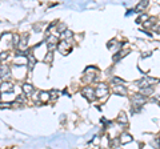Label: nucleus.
Instances as JSON below:
<instances>
[{
    "mask_svg": "<svg viewBox=\"0 0 160 149\" xmlns=\"http://www.w3.org/2000/svg\"><path fill=\"white\" fill-rule=\"evenodd\" d=\"M131 101H132V105L133 108H136V109H140L143 105L147 103V97L143 96L141 93H135L132 96V99H131Z\"/></svg>",
    "mask_w": 160,
    "mask_h": 149,
    "instance_id": "nucleus-1",
    "label": "nucleus"
},
{
    "mask_svg": "<svg viewBox=\"0 0 160 149\" xmlns=\"http://www.w3.org/2000/svg\"><path fill=\"white\" fill-rule=\"evenodd\" d=\"M158 83V79H154V77H148V76H144L143 79H140L139 81L136 83V85L139 87L140 89H144V88H148V87H152V84H156Z\"/></svg>",
    "mask_w": 160,
    "mask_h": 149,
    "instance_id": "nucleus-2",
    "label": "nucleus"
},
{
    "mask_svg": "<svg viewBox=\"0 0 160 149\" xmlns=\"http://www.w3.org/2000/svg\"><path fill=\"white\" fill-rule=\"evenodd\" d=\"M11 68L9 65L7 64H2L0 65V79L3 80V81H8V79L11 77Z\"/></svg>",
    "mask_w": 160,
    "mask_h": 149,
    "instance_id": "nucleus-3",
    "label": "nucleus"
},
{
    "mask_svg": "<svg viewBox=\"0 0 160 149\" xmlns=\"http://www.w3.org/2000/svg\"><path fill=\"white\" fill-rule=\"evenodd\" d=\"M57 45H59V37L55 35H49L48 37H47V47H48V51L52 52L55 48H57Z\"/></svg>",
    "mask_w": 160,
    "mask_h": 149,
    "instance_id": "nucleus-4",
    "label": "nucleus"
},
{
    "mask_svg": "<svg viewBox=\"0 0 160 149\" xmlns=\"http://www.w3.org/2000/svg\"><path fill=\"white\" fill-rule=\"evenodd\" d=\"M82 94L89 101H93V100H95V97H96L95 89H93L92 87H84V88L82 89Z\"/></svg>",
    "mask_w": 160,
    "mask_h": 149,
    "instance_id": "nucleus-5",
    "label": "nucleus"
},
{
    "mask_svg": "<svg viewBox=\"0 0 160 149\" xmlns=\"http://www.w3.org/2000/svg\"><path fill=\"white\" fill-rule=\"evenodd\" d=\"M28 39H30V35H28V34H23V35H21L17 49L23 51V52H27V51H28Z\"/></svg>",
    "mask_w": 160,
    "mask_h": 149,
    "instance_id": "nucleus-6",
    "label": "nucleus"
},
{
    "mask_svg": "<svg viewBox=\"0 0 160 149\" xmlns=\"http://www.w3.org/2000/svg\"><path fill=\"white\" fill-rule=\"evenodd\" d=\"M57 51H59L61 55H68V53L71 52L70 43H68L67 40H61V41L59 43V45H57Z\"/></svg>",
    "mask_w": 160,
    "mask_h": 149,
    "instance_id": "nucleus-7",
    "label": "nucleus"
},
{
    "mask_svg": "<svg viewBox=\"0 0 160 149\" xmlns=\"http://www.w3.org/2000/svg\"><path fill=\"white\" fill-rule=\"evenodd\" d=\"M96 97H105L108 94V87L105 84H99L95 89Z\"/></svg>",
    "mask_w": 160,
    "mask_h": 149,
    "instance_id": "nucleus-8",
    "label": "nucleus"
},
{
    "mask_svg": "<svg viewBox=\"0 0 160 149\" xmlns=\"http://www.w3.org/2000/svg\"><path fill=\"white\" fill-rule=\"evenodd\" d=\"M0 92H2V93L13 92V84H12V83H9V81H3L2 84H0Z\"/></svg>",
    "mask_w": 160,
    "mask_h": 149,
    "instance_id": "nucleus-9",
    "label": "nucleus"
},
{
    "mask_svg": "<svg viewBox=\"0 0 160 149\" xmlns=\"http://www.w3.org/2000/svg\"><path fill=\"white\" fill-rule=\"evenodd\" d=\"M112 92L116 93V94H120V96H125L127 94V88L123 85H114V88H112Z\"/></svg>",
    "mask_w": 160,
    "mask_h": 149,
    "instance_id": "nucleus-10",
    "label": "nucleus"
},
{
    "mask_svg": "<svg viewBox=\"0 0 160 149\" xmlns=\"http://www.w3.org/2000/svg\"><path fill=\"white\" fill-rule=\"evenodd\" d=\"M21 89H23V94H25V96H31V94L35 92L34 87L31 84H27V83H24L23 87H21Z\"/></svg>",
    "mask_w": 160,
    "mask_h": 149,
    "instance_id": "nucleus-11",
    "label": "nucleus"
},
{
    "mask_svg": "<svg viewBox=\"0 0 160 149\" xmlns=\"http://www.w3.org/2000/svg\"><path fill=\"white\" fill-rule=\"evenodd\" d=\"M132 140H133L132 136H131L129 133H127V132L122 133V136H120V143H122V144H128V143H131Z\"/></svg>",
    "mask_w": 160,
    "mask_h": 149,
    "instance_id": "nucleus-12",
    "label": "nucleus"
},
{
    "mask_svg": "<svg viewBox=\"0 0 160 149\" xmlns=\"http://www.w3.org/2000/svg\"><path fill=\"white\" fill-rule=\"evenodd\" d=\"M123 45V43H118L116 40H111V41H108V44H107V48L108 49H112V51H115V49H118L120 48V47Z\"/></svg>",
    "mask_w": 160,
    "mask_h": 149,
    "instance_id": "nucleus-13",
    "label": "nucleus"
},
{
    "mask_svg": "<svg viewBox=\"0 0 160 149\" xmlns=\"http://www.w3.org/2000/svg\"><path fill=\"white\" fill-rule=\"evenodd\" d=\"M127 53H129V49H124V51H120V52H118L116 53V55L112 57V60L115 61V63H118V61L120 60V59H123V57H124Z\"/></svg>",
    "mask_w": 160,
    "mask_h": 149,
    "instance_id": "nucleus-14",
    "label": "nucleus"
},
{
    "mask_svg": "<svg viewBox=\"0 0 160 149\" xmlns=\"http://www.w3.org/2000/svg\"><path fill=\"white\" fill-rule=\"evenodd\" d=\"M118 122L119 124H123V125H127L128 124V119H127V115L124 112H120L119 116H118Z\"/></svg>",
    "mask_w": 160,
    "mask_h": 149,
    "instance_id": "nucleus-15",
    "label": "nucleus"
},
{
    "mask_svg": "<svg viewBox=\"0 0 160 149\" xmlns=\"http://www.w3.org/2000/svg\"><path fill=\"white\" fill-rule=\"evenodd\" d=\"M148 5V2H140L139 4H137L136 7H135V12H137V13H140L141 11H144L145 9V7Z\"/></svg>",
    "mask_w": 160,
    "mask_h": 149,
    "instance_id": "nucleus-16",
    "label": "nucleus"
},
{
    "mask_svg": "<svg viewBox=\"0 0 160 149\" xmlns=\"http://www.w3.org/2000/svg\"><path fill=\"white\" fill-rule=\"evenodd\" d=\"M65 31H67V25H65L64 23H60V24H57V25H56V32H57L59 35L64 34Z\"/></svg>",
    "mask_w": 160,
    "mask_h": 149,
    "instance_id": "nucleus-17",
    "label": "nucleus"
},
{
    "mask_svg": "<svg viewBox=\"0 0 160 149\" xmlns=\"http://www.w3.org/2000/svg\"><path fill=\"white\" fill-rule=\"evenodd\" d=\"M60 37L63 39V40H67V41H68V39L74 37V34H72V31H70V30H67V31L64 32V34H61V35H60Z\"/></svg>",
    "mask_w": 160,
    "mask_h": 149,
    "instance_id": "nucleus-18",
    "label": "nucleus"
},
{
    "mask_svg": "<svg viewBox=\"0 0 160 149\" xmlns=\"http://www.w3.org/2000/svg\"><path fill=\"white\" fill-rule=\"evenodd\" d=\"M140 93L143 94V96L147 97L148 94L154 93V87H148V88H144V89H140Z\"/></svg>",
    "mask_w": 160,
    "mask_h": 149,
    "instance_id": "nucleus-19",
    "label": "nucleus"
},
{
    "mask_svg": "<svg viewBox=\"0 0 160 149\" xmlns=\"http://www.w3.org/2000/svg\"><path fill=\"white\" fill-rule=\"evenodd\" d=\"M111 83L114 85H123V84H124V80L120 79V77H116V76H115V77L111 79Z\"/></svg>",
    "mask_w": 160,
    "mask_h": 149,
    "instance_id": "nucleus-20",
    "label": "nucleus"
},
{
    "mask_svg": "<svg viewBox=\"0 0 160 149\" xmlns=\"http://www.w3.org/2000/svg\"><path fill=\"white\" fill-rule=\"evenodd\" d=\"M120 144H122V143H120V139H112V140L110 141V147H111L112 149H116Z\"/></svg>",
    "mask_w": 160,
    "mask_h": 149,
    "instance_id": "nucleus-21",
    "label": "nucleus"
},
{
    "mask_svg": "<svg viewBox=\"0 0 160 149\" xmlns=\"http://www.w3.org/2000/svg\"><path fill=\"white\" fill-rule=\"evenodd\" d=\"M57 97H59V92H57L56 89H51L49 90V100H56Z\"/></svg>",
    "mask_w": 160,
    "mask_h": 149,
    "instance_id": "nucleus-22",
    "label": "nucleus"
},
{
    "mask_svg": "<svg viewBox=\"0 0 160 149\" xmlns=\"http://www.w3.org/2000/svg\"><path fill=\"white\" fill-rule=\"evenodd\" d=\"M148 19H150V16H148V15H145V13H141V15L136 19V23H137V24H140L141 21H144V23H145V21H147Z\"/></svg>",
    "mask_w": 160,
    "mask_h": 149,
    "instance_id": "nucleus-23",
    "label": "nucleus"
},
{
    "mask_svg": "<svg viewBox=\"0 0 160 149\" xmlns=\"http://www.w3.org/2000/svg\"><path fill=\"white\" fill-rule=\"evenodd\" d=\"M8 55H9L8 52H2V53H0V63L4 64V61L8 59Z\"/></svg>",
    "mask_w": 160,
    "mask_h": 149,
    "instance_id": "nucleus-24",
    "label": "nucleus"
},
{
    "mask_svg": "<svg viewBox=\"0 0 160 149\" xmlns=\"http://www.w3.org/2000/svg\"><path fill=\"white\" fill-rule=\"evenodd\" d=\"M154 21H156L155 17H150V19L145 21V23H143V24H144L145 28H148V27H151V25H154Z\"/></svg>",
    "mask_w": 160,
    "mask_h": 149,
    "instance_id": "nucleus-25",
    "label": "nucleus"
},
{
    "mask_svg": "<svg viewBox=\"0 0 160 149\" xmlns=\"http://www.w3.org/2000/svg\"><path fill=\"white\" fill-rule=\"evenodd\" d=\"M52 60H53V52H48L47 53V56L44 57V61L45 63H51Z\"/></svg>",
    "mask_w": 160,
    "mask_h": 149,
    "instance_id": "nucleus-26",
    "label": "nucleus"
},
{
    "mask_svg": "<svg viewBox=\"0 0 160 149\" xmlns=\"http://www.w3.org/2000/svg\"><path fill=\"white\" fill-rule=\"evenodd\" d=\"M25 100H27V99H25V94H19V96H17L16 97V103H25Z\"/></svg>",
    "mask_w": 160,
    "mask_h": 149,
    "instance_id": "nucleus-27",
    "label": "nucleus"
},
{
    "mask_svg": "<svg viewBox=\"0 0 160 149\" xmlns=\"http://www.w3.org/2000/svg\"><path fill=\"white\" fill-rule=\"evenodd\" d=\"M150 55H151V52H145V53H143V55H141V56H143V57H148Z\"/></svg>",
    "mask_w": 160,
    "mask_h": 149,
    "instance_id": "nucleus-28",
    "label": "nucleus"
},
{
    "mask_svg": "<svg viewBox=\"0 0 160 149\" xmlns=\"http://www.w3.org/2000/svg\"><path fill=\"white\" fill-rule=\"evenodd\" d=\"M155 30H156V31H158V32H159V34H160V27H156V28H155Z\"/></svg>",
    "mask_w": 160,
    "mask_h": 149,
    "instance_id": "nucleus-29",
    "label": "nucleus"
},
{
    "mask_svg": "<svg viewBox=\"0 0 160 149\" xmlns=\"http://www.w3.org/2000/svg\"><path fill=\"white\" fill-rule=\"evenodd\" d=\"M0 96H2V92H0Z\"/></svg>",
    "mask_w": 160,
    "mask_h": 149,
    "instance_id": "nucleus-30",
    "label": "nucleus"
}]
</instances>
